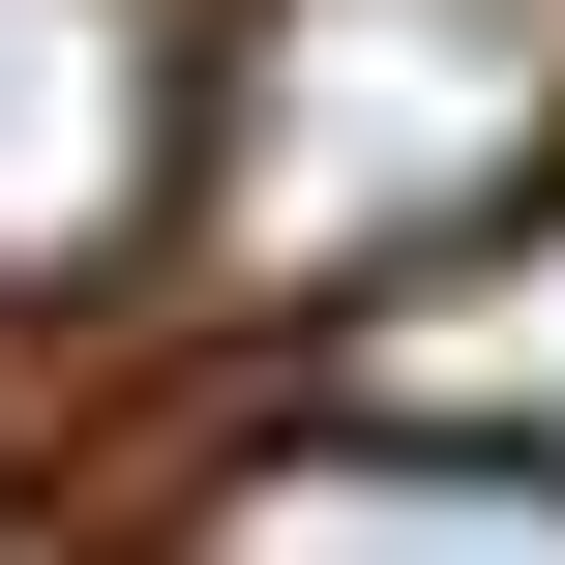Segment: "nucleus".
<instances>
[{
	"label": "nucleus",
	"mask_w": 565,
	"mask_h": 565,
	"mask_svg": "<svg viewBox=\"0 0 565 565\" xmlns=\"http://www.w3.org/2000/svg\"><path fill=\"white\" fill-rule=\"evenodd\" d=\"M565 149V0H238L179 30V238L238 298H387Z\"/></svg>",
	"instance_id": "f257e3e1"
},
{
	"label": "nucleus",
	"mask_w": 565,
	"mask_h": 565,
	"mask_svg": "<svg viewBox=\"0 0 565 565\" xmlns=\"http://www.w3.org/2000/svg\"><path fill=\"white\" fill-rule=\"evenodd\" d=\"M179 238V0H0V328Z\"/></svg>",
	"instance_id": "f03ea898"
},
{
	"label": "nucleus",
	"mask_w": 565,
	"mask_h": 565,
	"mask_svg": "<svg viewBox=\"0 0 565 565\" xmlns=\"http://www.w3.org/2000/svg\"><path fill=\"white\" fill-rule=\"evenodd\" d=\"M477 447V477H565V179L536 209H477L447 268H387V298H328V447Z\"/></svg>",
	"instance_id": "7ed1b4c3"
},
{
	"label": "nucleus",
	"mask_w": 565,
	"mask_h": 565,
	"mask_svg": "<svg viewBox=\"0 0 565 565\" xmlns=\"http://www.w3.org/2000/svg\"><path fill=\"white\" fill-rule=\"evenodd\" d=\"M179 565H565V477H477V447H238L209 507H179Z\"/></svg>",
	"instance_id": "20e7f679"
}]
</instances>
